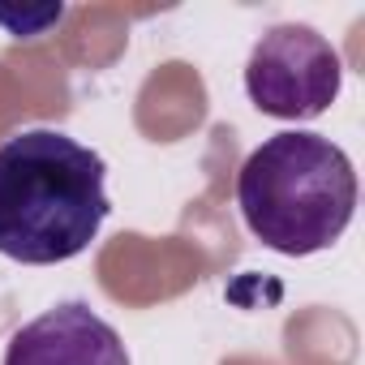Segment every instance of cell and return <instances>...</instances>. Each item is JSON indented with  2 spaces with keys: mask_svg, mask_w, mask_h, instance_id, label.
Wrapping results in <instances>:
<instances>
[{
  "mask_svg": "<svg viewBox=\"0 0 365 365\" xmlns=\"http://www.w3.org/2000/svg\"><path fill=\"white\" fill-rule=\"evenodd\" d=\"M5 365H129V352L108 318L82 301H61L9 339Z\"/></svg>",
  "mask_w": 365,
  "mask_h": 365,
  "instance_id": "277c9868",
  "label": "cell"
},
{
  "mask_svg": "<svg viewBox=\"0 0 365 365\" xmlns=\"http://www.w3.org/2000/svg\"><path fill=\"white\" fill-rule=\"evenodd\" d=\"M237 207L245 228L275 254L309 258L331 250L356 211L352 159L322 133L284 129L241 163Z\"/></svg>",
  "mask_w": 365,
  "mask_h": 365,
  "instance_id": "7a4b0ae2",
  "label": "cell"
},
{
  "mask_svg": "<svg viewBox=\"0 0 365 365\" xmlns=\"http://www.w3.org/2000/svg\"><path fill=\"white\" fill-rule=\"evenodd\" d=\"M65 18V5H39V9H0V26L14 39H35L48 26H56Z\"/></svg>",
  "mask_w": 365,
  "mask_h": 365,
  "instance_id": "5b68a950",
  "label": "cell"
},
{
  "mask_svg": "<svg viewBox=\"0 0 365 365\" xmlns=\"http://www.w3.org/2000/svg\"><path fill=\"white\" fill-rule=\"evenodd\" d=\"M108 163L61 129H26L0 146V254L26 267L78 258L103 228Z\"/></svg>",
  "mask_w": 365,
  "mask_h": 365,
  "instance_id": "6da1fadb",
  "label": "cell"
},
{
  "mask_svg": "<svg viewBox=\"0 0 365 365\" xmlns=\"http://www.w3.org/2000/svg\"><path fill=\"white\" fill-rule=\"evenodd\" d=\"M344 69L335 48L314 26H271L245 65V91L250 103L262 116L275 120H314L322 116L339 95Z\"/></svg>",
  "mask_w": 365,
  "mask_h": 365,
  "instance_id": "3957f363",
  "label": "cell"
}]
</instances>
